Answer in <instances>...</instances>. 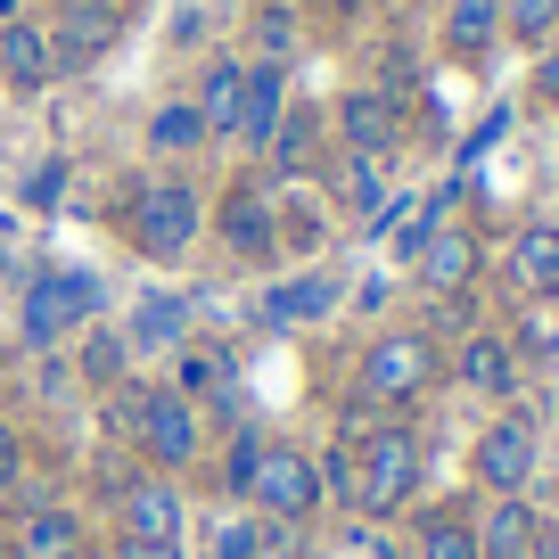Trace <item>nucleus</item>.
<instances>
[{
  "mask_svg": "<svg viewBox=\"0 0 559 559\" xmlns=\"http://www.w3.org/2000/svg\"><path fill=\"white\" fill-rule=\"evenodd\" d=\"M198 206H206V198H198L181 174L132 181V198H123V223H132V247H140V255H157V263H174L181 247L198 239V223H206Z\"/></svg>",
  "mask_w": 559,
  "mask_h": 559,
  "instance_id": "nucleus-1",
  "label": "nucleus"
},
{
  "mask_svg": "<svg viewBox=\"0 0 559 559\" xmlns=\"http://www.w3.org/2000/svg\"><path fill=\"white\" fill-rule=\"evenodd\" d=\"M419 486V437L412 428H370V444H354V510L386 519Z\"/></svg>",
  "mask_w": 559,
  "mask_h": 559,
  "instance_id": "nucleus-2",
  "label": "nucleus"
},
{
  "mask_svg": "<svg viewBox=\"0 0 559 559\" xmlns=\"http://www.w3.org/2000/svg\"><path fill=\"white\" fill-rule=\"evenodd\" d=\"M437 386V337L428 330H386L362 354V403H412Z\"/></svg>",
  "mask_w": 559,
  "mask_h": 559,
  "instance_id": "nucleus-3",
  "label": "nucleus"
},
{
  "mask_svg": "<svg viewBox=\"0 0 559 559\" xmlns=\"http://www.w3.org/2000/svg\"><path fill=\"white\" fill-rule=\"evenodd\" d=\"M247 502H255V510H272L280 526L313 519V510H321V461L305 453V444H263V461H255V486H247Z\"/></svg>",
  "mask_w": 559,
  "mask_h": 559,
  "instance_id": "nucleus-4",
  "label": "nucleus"
},
{
  "mask_svg": "<svg viewBox=\"0 0 559 559\" xmlns=\"http://www.w3.org/2000/svg\"><path fill=\"white\" fill-rule=\"evenodd\" d=\"M99 305H107V288L91 272H41L34 288H25V337H34V346H58V337L83 330Z\"/></svg>",
  "mask_w": 559,
  "mask_h": 559,
  "instance_id": "nucleus-5",
  "label": "nucleus"
},
{
  "mask_svg": "<svg viewBox=\"0 0 559 559\" xmlns=\"http://www.w3.org/2000/svg\"><path fill=\"white\" fill-rule=\"evenodd\" d=\"M116 41H123V0H58V17H50L58 74L99 67V58L116 50Z\"/></svg>",
  "mask_w": 559,
  "mask_h": 559,
  "instance_id": "nucleus-6",
  "label": "nucleus"
},
{
  "mask_svg": "<svg viewBox=\"0 0 559 559\" xmlns=\"http://www.w3.org/2000/svg\"><path fill=\"white\" fill-rule=\"evenodd\" d=\"M132 444L148 453V469H190V461H198V403L174 395V386H148Z\"/></svg>",
  "mask_w": 559,
  "mask_h": 559,
  "instance_id": "nucleus-7",
  "label": "nucleus"
},
{
  "mask_svg": "<svg viewBox=\"0 0 559 559\" xmlns=\"http://www.w3.org/2000/svg\"><path fill=\"white\" fill-rule=\"evenodd\" d=\"M469 469H477L486 493H526L535 486V428H526V419H493L486 437H477Z\"/></svg>",
  "mask_w": 559,
  "mask_h": 559,
  "instance_id": "nucleus-8",
  "label": "nucleus"
},
{
  "mask_svg": "<svg viewBox=\"0 0 559 559\" xmlns=\"http://www.w3.org/2000/svg\"><path fill=\"white\" fill-rule=\"evenodd\" d=\"M116 502H123V535L132 543H181V526H190V502H181L174 477H132Z\"/></svg>",
  "mask_w": 559,
  "mask_h": 559,
  "instance_id": "nucleus-9",
  "label": "nucleus"
},
{
  "mask_svg": "<svg viewBox=\"0 0 559 559\" xmlns=\"http://www.w3.org/2000/svg\"><path fill=\"white\" fill-rule=\"evenodd\" d=\"M337 132H346V157H386L403 140V116L386 91H346L337 99Z\"/></svg>",
  "mask_w": 559,
  "mask_h": 559,
  "instance_id": "nucleus-10",
  "label": "nucleus"
},
{
  "mask_svg": "<svg viewBox=\"0 0 559 559\" xmlns=\"http://www.w3.org/2000/svg\"><path fill=\"white\" fill-rule=\"evenodd\" d=\"M280 116H288V83H280V67L263 58V67H247V91H239V123H230V140H239V148H272Z\"/></svg>",
  "mask_w": 559,
  "mask_h": 559,
  "instance_id": "nucleus-11",
  "label": "nucleus"
},
{
  "mask_svg": "<svg viewBox=\"0 0 559 559\" xmlns=\"http://www.w3.org/2000/svg\"><path fill=\"white\" fill-rule=\"evenodd\" d=\"M223 247L247 255V263L280 255V223H272V198H263V190H230L223 198Z\"/></svg>",
  "mask_w": 559,
  "mask_h": 559,
  "instance_id": "nucleus-12",
  "label": "nucleus"
},
{
  "mask_svg": "<svg viewBox=\"0 0 559 559\" xmlns=\"http://www.w3.org/2000/svg\"><path fill=\"white\" fill-rule=\"evenodd\" d=\"M535 543H543L535 502H526V493H493V510L477 519V559H526Z\"/></svg>",
  "mask_w": 559,
  "mask_h": 559,
  "instance_id": "nucleus-13",
  "label": "nucleus"
},
{
  "mask_svg": "<svg viewBox=\"0 0 559 559\" xmlns=\"http://www.w3.org/2000/svg\"><path fill=\"white\" fill-rule=\"evenodd\" d=\"M510 280H519L535 305L559 297V223H526L519 239H510Z\"/></svg>",
  "mask_w": 559,
  "mask_h": 559,
  "instance_id": "nucleus-14",
  "label": "nucleus"
},
{
  "mask_svg": "<svg viewBox=\"0 0 559 559\" xmlns=\"http://www.w3.org/2000/svg\"><path fill=\"white\" fill-rule=\"evenodd\" d=\"M412 263H419V280H428L437 297H461V288L477 280V239H469V230H428Z\"/></svg>",
  "mask_w": 559,
  "mask_h": 559,
  "instance_id": "nucleus-15",
  "label": "nucleus"
},
{
  "mask_svg": "<svg viewBox=\"0 0 559 559\" xmlns=\"http://www.w3.org/2000/svg\"><path fill=\"white\" fill-rule=\"evenodd\" d=\"M0 74H9L17 91L58 83V50H50V34H41V25H25V17H9V25H0Z\"/></svg>",
  "mask_w": 559,
  "mask_h": 559,
  "instance_id": "nucleus-16",
  "label": "nucleus"
},
{
  "mask_svg": "<svg viewBox=\"0 0 559 559\" xmlns=\"http://www.w3.org/2000/svg\"><path fill=\"white\" fill-rule=\"evenodd\" d=\"M461 379H469L477 395H510V386H519V354H510V337L469 330V346H461Z\"/></svg>",
  "mask_w": 559,
  "mask_h": 559,
  "instance_id": "nucleus-17",
  "label": "nucleus"
},
{
  "mask_svg": "<svg viewBox=\"0 0 559 559\" xmlns=\"http://www.w3.org/2000/svg\"><path fill=\"white\" fill-rule=\"evenodd\" d=\"M17 551H25V559H74V551H83V526H74V510L34 502V510H25V526H17Z\"/></svg>",
  "mask_w": 559,
  "mask_h": 559,
  "instance_id": "nucleus-18",
  "label": "nucleus"
},
{
  "mask_svg": "<svg viewBox=\"0 0 559 559\" xmlns=\"http://www.w3.org/2000/svg\"><path fill=\"white\" fill-rule=\"evenodd\" d=\"M239 91H247V67L239 58H214L206 67V91H198V116H206V140H230V123H239Z\"/></svg>",
  "mask_w": 559,
  "mask_h": 559,
  "instance_id": "nucleus-19",
  "label": "nucleus"
},
{
  "mask_svg": "<svg viewBox=\"0 0 559 559\" xmlns=\"http://www.w3.org/2000/svg\"><path fill=\"white\" fill-rule=\"evenodd\" d=\"M493 34H502V0H444V50L453 58H477Z\"/></svg>",
  "mask_w": 559,
  "mask_h": 559,
  "instance_id": "nucleus-20",
  "label": "nucleus"
},
{
  "mask_svg": "<svg viewBox=\"0 0 559 559\" xmlns=\"http://www.w3.org/2000/svg\"><path fill=\"white\" fill-rule=\"evenodd\" d=\"M330 305H337V280L305 272V280H288V288H272V297H263V321H280V330H297V321H321Z\"/></svg>",
  "mask_w": 559,
  "mask_h": 559,
  "instance_id": "nucleus-21",
  "label": "nucleus"
},
{
  "mask_svg": "<svg viewBox=\"0 0 559 559\" xmlns=\"http://www.w3.org/2000/svg\"><path fill=\"white\" fill-rule=\"evenodd\" d=\"M412 551L419 559H477V519L469 510H428L419 535H412Z\"/></svg>",
  "mask_w": 559,
  "mask_h": 559,
  "instance_id": "nucleus-22",
  "label": "nucleus"
},
{
  "mask_svg": "<svg viewBox=\"0 0 559 559\" xmlns=\"http://www.w3.org/2000/svg\"><path fill=\"white\" fill-rule=\"evenodd\" d=\"M181 330H190V305L148 288V297L132 305V337H123V346H181Z\"/></svg>",
  "mask_w": 559,
  "mask_h": 559,
  "instance_id": "nucleus-23",
  "label": "nucleus"
},
{
  "mask_svg": "<svg viewBox=\"0 0 559 559\" xmlns=\"http://www.w3.org/2000/svg\"><path fill=\"white\" fill-rule=\"evenodd\" d=\"M148 148H157V157H190V148H206V116H198L190 99L157 107V116H148Z\"/></svg>",
  "mask_w": 559,
  "mask_h": 559,
  "instance_id": "nucleus-24",
  "label": "nucleus"
},
{
  "mask_svg": "<svg viewBox=\"0 0 559 559\" xmlns=\"http://www.w3.org/2000/svg\"><path fill=\"white\" fill-rule=\"evenodd\" d=\"M313 148H321V116H313V107L280 116V132H272V165H280V174H305V165H313Z\"/></svg>",
  "mask_w": 559,
  "mask_h": 559,
  "instance_id": "nucleus-25",
  "label": "nucleus"
},
{
  "mask_svg": "<svg viewBox=\"0 0 559 559\" xmlns=\"http://www.w3.org/2000/svg\"><path fill=\"white\" fill-rule=\"evenodd\" d=\"M337 181H346V206L362 214L370 230H379V223H386V181H379V157H346V165H337Z\"/></svg>",
  "mask_w": 559,
  "mask_h": 559,
  "instance_id": "nucleus-26",
  "label": "nucleus"
},
{
  "mask_svg": "<svg viewBox=\"0 0 559 559\" xmlns=\"http://www.w3.org/2000/svg\"><path fill=\"white\" fill-rule=\"evenodd\" d=\"M502 25L519 41H551V25H559V0H502Z\"/></svg>",
  "mask_w": 559,
  "mask_h": 559,
  "instance_id": "nucleus-27",
  "label": "nucleus"
},
{
  "mask_svg": "<svg viewBox=\"0 0 559 559\" xmlns=\"http://www.w3.org/2000/svg\"><path fill=\"white\" fill-rule=\"evenodd\" d=\"M255 461H263V437H255V428H239V437H230V453H223V486L247 493V486H255Z\"/></svg>",
  "mask_w": 559,
  "mask_h": 559,
  "instance_id": "nucleus-28",
  "label": "nucleus"
},
{
  "mask_svg": "<svg viewBox=\"0 0 559 559\" xmlns=\"http://www.w3.org/2000/svg\"><path fill=\"white\" fill-rule=\"evenodd\" d=\"M123 354H132V346H123L116 330L91 337V346H83V379H91V386H116V379H123Z\"/></svg>",
  "mask_w": 559,
  "mask_h": 559,
  "instance_id": "nucleus-29",
  "label": "nucleus"
},
{
  "mask_svg": "<svg viewBox=\"0 0 559 559\" xmlns=\"http://www.w3.org/2000/svg\"><path fill=\"white\" fill-rule=\"evenodd\" d=\"M140 403H148V386H123L116 379V395H107V428H116V437H132V428H140Z\"/></svg>",
  "mask_w": 559,
  "mask_h": 559,
  "instance_id": "nucleus-30",
  "label": "nucleus"
},
{
  "mask_svg": "<svg viewBox=\"0 0 559 559\" xmlns=\"http://www.w3.org/2000/svg\"><path fill=\"white\" fill-rule=\"evenodd\" d=\"M17 477H25V444H17V428H0V502L17 493Z\"/></svg>",
  "mask_w": 559,
  "mask_h": 559,
  "instance_id": "nucleus-31",
  "label": "nucleus"
},
{
  "mask_svg": "<svg viewBox=\"0 0 559 559\" xmlns=\"http://www.w3.org/2000/svg\"><path fill=\"white\" fill-rule=\"evenodd\" d=\"M198 386H214V362H206V354H190V362H181V386H174V395H198Z\"/></svg>",
  "mask_w": 559,
  "mask_h": 559,
  "instance_id": "nucleus-32",
  "label": "nucleus"
},
{
  "mask_svg": "<svg viewBox=\"0 0 559 559\" xmlns=\"http://www.w3.org/2000/svg\"><path fill=\"white\" fill-rule=\"evenodd\" d=\"M116 559H181V543H132V535H123Z\"/></svg>",
  "mask_w": 559,
  "mask_h": 559,
  "instance_id": "nucleus-33",
  "label": "nucleus"
},
{
  "mask_svg": "<svg viewBox=\"0 0 559 559\" xmlns=\"http://www.w3.org/2000/svg\"><path fill=\"white\" fill-rule=\"evenodd\" d=\"M330 9H337V17H354V9H370V0H330Z\"/></svg>",
  "mask_w": 559,
  "mask_h": 559,
  "instance_id": "nucleus-34",
  "label": "nucleus"
},
{
  "mask_svg": "<svg viewBox=\"0 0 559 559\" xmlns=\"http://www.w3.org/2000/svg\"><path fill=\"white\" fill-rule=\"evenodd\" d=\"M526 559H559V551H551V543H535V551H526Z\"/></svg>",
  "mask_w": 559,
  "mask_h": 559,
  "instance_id": "nucleus-35",
  "label": "nucleus"
},
{
  "mask_svg": "<svg viewBox=\"0 0 559 559\" xmlns=\"http://www.w3.org/2000/svg\"><path fill=\"white\" fill-rule=\"evenodd\" d=\"M9 17H17V0H0V25H9Z\"/></svg>",
  "mask_w": 559,
  "mask_h": 559,
  "instance_id": "nucleus-36",
  "label": "nucleus"
},
{
  "mask_svg": "<svg viewBox=\"0 0 559 559\" xmlns=\"http://www.w3.org/2000/svg\"><path fill=\"white\" fill-rule=\"evenodd\" d=\"M543 543H551V551H559V526H551V535H543Z\"/></svg>",
  "mask_w": 559,
  "mask_h": 559,
  "instance_id": "nucleus-37",
  "label": "nucleus"
},
{
  "mask_svg": "<svg viewBox=\"0 0 559 559\" xmlns=\"http://www.w3.org/2000/svg\"><path fill=\"white\" fill-rule=\"evenodd\" d=\"M551 41H559V25H551Z\"/></svg>",
  "mask_w": 559,
  "mask_h": 559,
  "instance_id": "nucleus-38",
  "label": "nucleus"
}]
</instances>
